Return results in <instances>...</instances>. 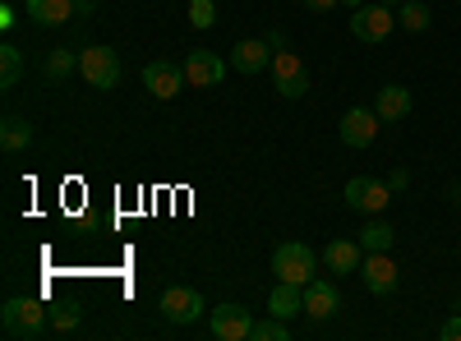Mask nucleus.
<instances>
[{"instance_id": "12", "label": "nucleus", "mask_w": 461, "mask_h": 341, "mask_svg": "<svg viewBox=\"0 0 461 341\" xmlns=\"http://www.w3.org/2000/svg\"><path fill=\"white\" fill-rule=\"evenodd\" d=\"M337 310H341V291H337L332 282L314 277L310 286H304V314H310L314 323H328Z\"/></svg>"}, {"instance_id": "22", "label": "nucleus", "mask_w": 461, "mask_h": 341, "mask_svg": "<svg viewBox=\"0 0 461 341\" xmlns=\"http://www.w3.org/2000/svg\"><path fill=\"white\" fill-rule=\"evenodd\" d=\"M397 23L406 32H425L429 28V5H420V0H402V5H397Z\"/></svg>"}, {"instance_id": "31", "label": "nucleus", "mask_w": 461, "mask_h": 341, "mask_svg": "<svg viewBox=\"0 0 461 341\" xmlns=\"http://www.w3.org/2000/svg\"><path fill=\"white\" fill-rule=\"evenodd\" d=\"M267 47H273V51H291V42H286V32H267Z\"/></svg>"}, {"instance_id": "24", "label": "nucleus", "mask_w": 461, "mask_h": 341, "mask_svg": "<svg viewBox=\"0 0 461 341\" xmlns=\"http://www.w3.org/2000/svg\"><path fill=\"white\" fill-rule=\"evenodd\" d=\"M249 341H291V323L286 319H263V323H254V337Z\"/></svg>"}, {"instance_id": "10", "label": "nucleus", "mask_w": 461, "mask_h": 341, "mask_svg": "<svg viewBox=\"0 0 461 341\" xmlns=\"http://www.w3.org/2000/svg\"><path fill=\"white\" fill-rule=\"evenodd\" d=\"M360 282H365L369 295H393L397 282H402L393 254H365V263H360Z\"/></svg>"}, {"instance_id": "28", "label": "nucleus", "mask_w": 461, "mask_h": 341, "mask_svg": "<svg viewBox=\"0 0 461 341\" xmlns=\"http://www.w3.org/2000/svg\"><path fill=\"white\" fill-rule=\"evenodd\" d=\"M438 341H461V314H452V319L438 328Z\"/></svg>"}, {"instance_id": "1", "label": "nucleus", "mask_w": 461, "mask_h": 341, "mask_svg": "<svg viewBox=\"0 0 461 341\" xmlns=\"http://www.w3.org/2000/svg\"><path fill=\"white\" fill-rule=\"evenodd\" d=\"M0 328H5V337H42L51 328V310L42 305L37 295H10L5 310H0Z\"/></svg>"}, {"instance_id": "7", "label": "nucleus", "mask_w": 461, "mask_h": 341, "mask_svg": "<svg viewBox=\"0 0 461 341\" xmlns=\"http://www.w3.org/2000/svg\"><path fill=\"white\" fill-rule=\"evenodd\" d=\"M378 111L374 106H351L346 116L337 121V134H341V143L346 148H369L374 139H378Z\"/></svg>"}, {"instance_id": "21", "label": "nucleus", "mask_w": 461, "mask_h": 341, "mask_svg": "<svg viewBox=\"0 0 461 341\" xmlns=\"http://www.w3.org/2000/svg\"><path fill=\"white\" fill-rule=\"evenodd\" d=\"M79 69V51H47V60H42V74L47 79H69V74Z\"/></svg>"}, {"instance_id": "32", "label": "nucleus", "mask_w": 461, "mask_h": 341, "mask_svg": "<svg viewBox=\"0 0 461 341\" xmlns=\"http://www.w3.org/2000/svg\"><path fill=\"white\" fill-rule=\"evenodd\" d=\"M74 10H79V14H93V10H97V0H74Z\"/></svg>"}, {"instance_id": "19", "label": "nucleus", "mask_w": 461, "mask_h": 341, "mask_svg": "<svg viewBox=\"0 0 461 341\" xmlns=\"http://www.w3.org/2000/svg\"><path fill=\"white\" fill-rule=\"evenodd\" d=\"M393 245H397V231H393L388 221H369L365 231H360V249L365 254H388Z\"/></svg>"}, {"instance_id": "9", "label": "nucleus", "mask_w": 461, "mask_h": 341, "mask_svg": "<svg viewBox=\"0 0 461 341\" xmlns=\"http://www.w3.org/2000/svg\"><path fill=\"white\" fill-rule=\"evenodd\" d=\"M254 323H258V319H254L245 305H217L208 332H212L217 341H249V337H254Z\"/></svg>"}, {"instance_id": "18", "label": "nucleus", "mask_w": 461, "mask_h": 341, "mask_svg": "<svg viewBox=\"0 0 461 341\" xmlns=\"http://www.w3.org/2000/svg\"><path fill=\"white\" fill-rule=\"evenodd\" d=\"M28 143H32V121L28 116H5L0 121V148H5V153H23Z\"/></svg>"}, {"instance_id": "3", "label": "nucleus", "mask_w": 461, "mask_h": 341, "mask_svg": "<svg viewBox=\"0 0 461 341\" xmlns=\"http://www.w3.org/2000/svg\"><path fill=\"white\" fill-rule=\"evenodd\" d=\"M79 74H84L88 88L111 93L115 84H121V56H115L111 47H84L79 51Z\"/></svg>"}, {"instance_id": "26", "label": "nucleus", "mask_w": 461, "mask_h": 341, "mask_svg": "<svg viewBox=\"0 0 461 341\" xmlns=\"http://www.w3.org/2000/svg\"><path fill=\"white\" fill-rule=\"evenodd\" d=\"M189 23H194V28H212L217 23V5H212V0H189Z\"/></svg>"}, {"instance_id": "16", "label": "nucleus", "mask_w": 461, "mask_h": 341, "mask_svg": "<svg viewBox=\"0 0 461 341\" xmlns=\"http://www.w3.org/2000/svg\"><path fill=\"white\" fill-rule=\"evenodd\" d=\"M74 14H79V10H74V0H28V19L37 28H60Z\"/></svg>"}, {"instance_id": "11", "label": "nucleus", "mask_w": 461, "mask_h": 341, "mask_svg": "<svg viewBox=\"0 0 461 341\" xmlns=\"http://www.w3.org/2000/svg\"><path fill=\"white\" fill-rule=\"evenodd\" d=\"M221 74H226V60H221L217 51H208V47H194V51L185 56V79H189V88H217Z\"/></svg>"}, {"instance_id": "17", "label": "nucleus", "mask_w": 461, "mask_h": 341, "mask_svg": "<svg viewBox=\"0 0 461 341\" xmlns=\"http://www.w3.org/2000/svg\"><path fill=\"white\" fill-rule=\"evenodd\" d=\"M267 314H277V319H295V314H304V286H295V282H277V291L267 295Z\"/></svg>"}, {"instance_id": "8", "label": "nucleus", "mask_w": 461, "mask_h": 341, "mask_svg": "<svg viewBox=\"0 0 461 341\" xmlns=\"http://www.w3.org/2000/svg\"><path fill=\"white\" fill-rule=\"evenodd\" d=\"M203 310H208V300H203L194 286H171V291L162 295V314H167L176 328L199 323V319H203Z\"/></svg>"}, {"instance_id": "33", "label": "nucleus", "mask_w": 461, "mask_h": 341, "mask_svg": "<svg viewBox=\"0 0 461 341\" xmlns=\"http://www.w3.org/2000/svg\"><path fill=\"white\" fill-rule=\"evenodd\" d=\"M341 5H346V10H360V5H365V0H341Z\"/></svg>"}, {"instance_id": "5", "label": "nucleus", "mask_w": 461, "mask_h": 341, "mask_svg": "<svg viewBox=\"0 0 461 341\" xmlns=\"http://www.w3.org/2000/svg\"><path fill=\"white\" fill-rule=\"evenodd\" d=\"M393 28H397V10L383 5V0L378 5H360L351 14V37H360V42H388Z\"/></svg>"}, {"instance_id": "30", "label": "nucleus", "mask_w": 461, "mask_h": 341, "mask_svg": "<svg viewBox=\"0 0 461 341\" xmlns=\"http://www.w3.org/2000/svg\"><path fill=\"white\" fill-rule=\"evenodd\" d=\"M388 184H393V194H397V189H406V184H411V171H402V166H397V171L388 175Z\"/></svg>"}, {"instance_id": "23", "label": "nucleus", "mask_w": 461, "mask_h": 341, "mask_svg": "<svg viewBox=\"0 0 461 341\" xmlns=\"http://www.w3.org/2000/svg\"><path fill=\"white\" fill-rule=\"evenodd\" d=\"M273 74H277V88H282V84H291V79H300V74H304V60L295 51H277L273 56Z\"/></svg>"}, {"instance_id": "6", "label": "nucleus", "mask_w": 461, "mask_h": 341, "mask_svg": "<svg viewBox=\"0 0 461 341\" xmlns=\"http://www.w3.org/2000/svg\"><path fill=\"white\" fill-rule=\"evenodd\" d=\"M185 65H176V60H152V65H143V88L158 97V102H176L180 93H185Z\"/></svg>"}, {"instance_id": "25", "label": "nucleus", "mask_w": 461, "mask_h": 341, "mask_svg": "<svg viewBox=\"0 0 461 341\" xmlns=\"http://www.w3.org/2000/svg\"><path fill=\"white\" fill-rule=\"evenodd\" d=\"M79 323H84V310H79V305H60V310H51V328H56V332H74Z\"/></svg>"}, {"instance_id": "29", "label": "nucleus", "mask_w": 461, "mask_h": 341, "mask_svg": "<svg viewBox=\"0 0 461 341\" xmlns=\"http://www.w3.org/2000/svg\"><path fill=\"white\" fill-rule=\"evenodd\" d=\"M300 5H304V10H314V14H328V10L341 5V0H300Z\"/></svg>"}, {"instance_id": "2", "label": "nucleus", "mask_w": 461, "mask_h": 341, "mask_svg": "<svg viewBox=\"0 0 461 341\" xmlns=\"http://www.w3.org/2000/svg\"><path fill=\"white\" fill-rule=\"evenodd\" d=\"M273 273H277V282L310 286L314 273H319V254H314L310 245H300V240H286V245H277V254H273Z\"/></svg>"}, {"instance_id": "4", "label": "nucleus", "mask_w": 461, "mask_h": 341, "mask_svg": "<svg viewBox=\"0 0 461 341\" xmlns=\"http://www.w3.org/2000/svg\"><path fill=\"white\" fill-rule=\"evenodd\" d=\"M346 203H351L356 212L378 217L383 208L393 203V184L388 180H374V175H351V180H346Z\"/></svg>"}, {"instance_id": "34", "label": "nucleus", "mask_w": 461, "mask_h": 341, "mask_svg": "<svg viewBox=\"0 0 461 341\" xmlns=\"http://www.w3.org/2000/svg\"><path fill=\"white\" fill-rule=\"evenodd\" d=\"M452 199H456V203H461V184H452Z\"/></svg>"}, {"instance_id": "20", "label": "nucleus", "mask_w": 461, "mask_h": 341, "mask_svg": "<svg viewBox=\"0 0 461 341\" xmlns=\"http://www.w3.org/2000/svg\"><path fill=\"white\" fill-rule=\"evenodd\" d=\"M19 79H23V51L5 42V47H0V88L10 93V88H14Z\"/></svg>"}, {"instance_id": "35", "label": "nucleus", "mask_w": 461, "mask_h": 341, "mask_svg": "<svg viewBox=\"0 0 461 341\" xmlns=\"http://www.w3.org/2000/svg\"><path fill=\"white\" fill-rule=\"evenodd\" d=\"M383 5H393V10H397V5H402V0H383Z\"/></svg>"}, {"instance_id": "14", "label": "nucleus", "mask_w": 461, "mask_h": 341, "mask_svg": "<svg viewBox=\"0 0 461 341\" xmlns=\"http://www.w3.org/2000/svg\"><path fill=\"white\" fill-rule=\"evenodd\" d=\"M411 88H402V84H388V88H378V102H374V111H378V121L383 125H397V121H406L411 116Z\"/></svg>"}, {"instance_id": "15", "label": "nucleus", "mask_w": 461, "mask_h": 341, "mask_svg": "<svg viewBox=\"0 0 461 341\" xmlns=\"http://www.w3.org/2000/svg\"><path fill=\"white\" fill-rule=\"evenodd\" d=\"M273 47H267V37L263 42H236L230 47V69H240V74H258V69H267L273 65Z\"/></svg>"}, {"instance_id": "13", "label": "nucleus", "mask_w": 461, "mask_h": 341, "mask_svg": "<svg viewBox=\"0 0 461 341\" xmlns=\"http://www.w3.org/2000/svg\"><path fill=\"white\" fill-rule=\"evenodd\" d=\"M360 263H365V249L360 240H328L323 245V268L346 277V273H360Z\"/></svg>"}, {"instance_id": "27", "label": "nucleus", "mask_w": 461, "mask_h": 341, "mask_svg": "<svg viewBox=\"0 0 461 341\" xmlns=\"http://www.w3.org/2000/svg\"><path fill=\"white\" fill-rule=\"evenodd\" d=\"M277 93H282L286 102H300L304 93H310V74H300V79H291V84H282Z\"/></svg>"}]
</instances>
